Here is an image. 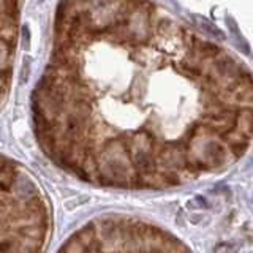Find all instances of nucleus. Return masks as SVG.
Instances as JSON below:
<instances>
[{
	"label": "nucleus",
	"instance_id": "f257e3e1",
	"mask_svg": "<svg viewBox=\"0 0 253 253\" xmlns=\"http://www.w3.org/2000/svg\"><path fill=\"white\" fill-rule=\"evenodd\" d=\"M8 59H10V54H8V45H7V41L0 40V71L7 68Z\"/></svg>",
	"mask_w": 253,
	"mask_h": 253
}]
</instances>
